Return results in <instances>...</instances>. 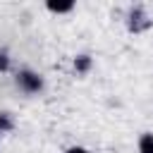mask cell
<instances>
[{
    "label": "cell",
    "instance_id": "obj_1",
    "mask_svg": "<svg viewBox=\"0 0 153 153\" xmlns=\"http://www.w3.org/2000/svg\"><path fill=\"white\" fill-rule=\"evenodd\" d=\"M17 86H19L24 93H38V91L43 88V79H41V74H36V72L22 69V72L17 74Z\"/></svg>",
    "mask_w": 153,
    "mask_h": 153
},
{
    "label": "cell",
    "instance_id": "obj_2",
    "mask_svg": "<svg viewBox=\"0 0 153 153\" xmlns=\"http://www.w3.org/2000/svg\"><path fill=\"white\" fill-rule=\"evenodd\" d=\"M139 153H153V134H143L139 139Z\"/></svg>",
    "mask_w": 153,
    "mask_h": 153
},
{
    "label": "cell",
    "instance_id": "obj_3",
    "mask_svg": "<svg viewBox=\"0 0 153 153\" xmlns=\"http://www.w3.org/2000/svg\"><path fill=\"white\" fill-rule=\"evenodd\" d=\"M72 7H74L72 2H62V5H60V2H57V5H55V2H48V10H50V12H57V14H60V12H69Z\"/></svg>",
    "mask_w": 153,
    "mask_h": 153
},
{
    "label": "cell",
    "instance_id": "obj_4",
    "mask_svg": "<svg viewBox=\"0 0 153 153\" xmlns=\"http://www.w3.org/2000/svg\"><path fill=\"white\" fill-rule=\"evenodd\" d=\"M88 65H91V60H88L86 55H79V57L74 60V67H76V72H86V69H88Z\"/></svg>",
    "mask_w": 153,
    "mask_h": 153
},
{
    "label": "cell",
    "instance_id": "obj_5",
    "mask_svg": "<svg viewBox=\"0 0 153 153\" xmlns=\"http://www.w3.org/2000/svg\"><path fill=\"white\" fill-rule=\"evenodd\" d=\"M7 129H12V120L7 115H0V131H7Z\"/></svg>",
    "mask_w": 153,
    "mask_h": 153
},
{
    "label": "cell",
    "instance_id": "obj_6",
    "mask_svg": "<svg viewBox=\"0 0 153 153\" xmlns=\"http://www.w3.org/2000/svg\"><path fill=\"white\" fill-rule=\"evenodd\" d=\"M10 67V60H7V55L5 53H0V72H5Z\"/></svg>",
    "mask_w": 153,
    "mask_h": 153
},
{
    "label": "cell",
    "instance_id": "obj_7",
    "mask_svg": "<svg viewBox=\"0 0 153 153\" xmlns=\"http://www.w3.org/2000/svg\"><path fill=\"white\" fill-rule=\"evenodd\" d=\"M67 153H88V151L81 148V146H72V148H67Z\"/></svg>",
    "mask_w": 153,
    "mask_h": 153
}]
</instances>
